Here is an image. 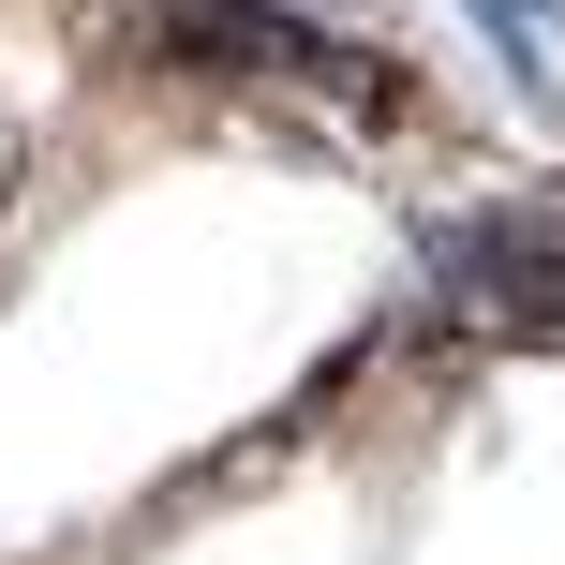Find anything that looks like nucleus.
Listing matches in <instances>:
<instances>
[{"instance_id":"1","label":"nucleus","mask_w":565,"mask_h":565,"mask_svg":"<svg viewBox=\"0 0 565 565\" xmlns=\"http://www.w3.org/2000/svg\"><path fill=\"white\" fill-rule=\"evenodd\" d=\"M149 45H164L179 75H209V89L312 105V119H342V135H402V119H417V60L298 15V0H149Z\"/></svg>"},{"instance_id":"2","label":"nucleus","mask_w":565,"mask_h":565,"mask_svg":"<svg viewBox=\"0 0 565 565\" xmlns=\"http://www.w3.org/2000/svg\"><path fill=\"white\" fill-rule=\"evenodd\" d=\"M431 298H447L461 328L565 342V179H536V194H491L477 224H431Z\"/></svg>"},{"instance_id":"3","label":"nucleus","mask_w":565,"mask_h":565,"mask_svg":"<svg viewBox=\"0 0 565 565\" xmlns=\"http://www.w3.org/2000/svg\"><path fill=\"white\" fill-rule=\"evenodd\" d=\"M461 15L507 45V75H521V89H551V75H565V15H551V0H461Z\"/></svg>"}]
</instances>
